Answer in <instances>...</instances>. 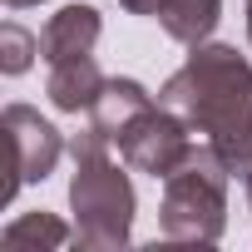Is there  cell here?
<instances>
[{"mask_svg": "<svg viewBox=\"0 0 252 252\" xmlns=\"http://www.w3.org/2000/svg\"><path fill=\"white\" fill-rule=\"evenodd\" d=\"M163 104L208 134L232 173H252V64L227 45H198L188 64L163 84Z\"/></svg>", "mask_w": 252, "mask_h": 252, "instance_id": "1", "label": "cell"}, {"mask_svg": "<svg viewBox=\"0 0 252 252\" xmlns=\"http://www.w3.org/2000/svg\"><path fill=\"white\" fill-rule=\"evenodd\" d=\"M74 183L69 203L79 218V242L84 247H119L134 227V188L124 178V168L109 158V139L99 129L74 134Z\"/></svg>", "mask_w": 252, "mask_h": 252, "instance_id": "2", "label": "cell"}, {"mask_svg": "<svg viewBox=\"0 0 252 252\" xmlns=\"http://www.w3.org/2000/svg\"><path fill=\"white\" fill-rule=\"evenodd\" d=\"M227 163L218 158L213 144H193V154L163 178V232L188 237V242H213L222 232V208H227Z\"/></svg>", "mask_w": 252, "mask_h": 252, "instance_id": "3", "label": "cell"}, {"mask_svg": "<svg viewBox=\"0 0 252 252\" xmlns=\"http://www.w3.org/2000/svg\"><path fill=\"white\" fill-rule=\"evenodd\" d=\"M114 139H119L124 163L139 168V173H154V178H168V173L193 154L188 124H183V119H173V109H168V104H163V109H158V104L139 109V114L124 124Z\"/></svg>", "mask_w": 252, "mask_h": 252, "instance_id": "4", "label": "cell"}, {"mask_svg": "<svg viewBox=\"0 0 252 252\" xmlns=\"http://www.w3.org/2000/svg\"><path fill=\"white\" fill-rule=\"evenodd\" d=\"M0 129H5V154H10V183H5V198H15L25 183L55 173L60 163V129L55 124H45L35 109L25 104H10L5 119H0Z\"/></svg>", "mask_w": 252, "mask_h": 252, "instance_id": "5", "label": "cell"}, {"mask_svg": "<svg viewBox=\"0 0 252 252\" xmlns=\"http://www.w3.org/2000/svg\"><path fill=\"white\" fill-rule=\"evenodd\" d=\"M94 45H99V10H94V5H64V10L50 15V25L40 30V60H45V64L94 55Z\"/></svg>", "mask_w": 252, "mask_h": 252, "instance_id": "6", "label": "cell"}, {"mask_svg": "<svg viewBox=\"0 0 252 252\" xmlns=\"http://www.w3.org/2000/svg\"><path fill=\"white\" fill-rule=\"evenodd\" d=\"M99 89H104V74H99L94 55H79V60H60V64H50V84H45V94H50L55 109H64V114H89L94 99H99Z\"/></svg>", "mask_w": 252, "mask_h": 252, "instance_id": "7", "label": "cell"}, {"mask_svg": "<svg viewBox=\"0 0 252 252\" xmlns=\"http://www.w3.org/2000/svg\"><path fill=\"white\" fill-rule=\"evenodd\" d=\"M149 104L154 99H149V89L139 79H104V89H99V99L89 109V129H99L104 139H114L124 124H129L139 109H149Z\"/></svg>", "mask_w": 252, "mask_h": 252, "instance_id": "8", "label": "cell"}, {"mask_svg": "<svg viewBox=\"0 0 252 252\" xmlns=\"http://www.w3.org/2000/svg\"><path fill=\"white\" fill-rule=\"evenodd\" d=\"M218 10H222V0H158V25L183 40V45H203L218 25Z\"/></svg>", "mask_w": 252, "mask_h": 252, "instance_id": "9", "label": "cell"}, {"mask_svg": "<svg viewBox=\"0 0 252 252\" xmlns=\"http://www.w3.org/2000/svg\"><path fill=\"white\" fill-rule=\"evenodd\" d=\"M0 242H5V247H25V242L64 247V242H69V227L55 222V218H45V213H30V218H20V222H10L5 232H0Z\"/></svg>", "mask_w": 252, "mask_h": 252, "instance_id": "10", "label": "cell"}, {"mask_svg": "<svg viewBox=\"0 0 252 252\" xmlns=\"http://www.w3.org/2000/svg\"><path fill=\"white\" fill-rule=\"evenodd\" d=\"M0 50H5L0 69H5V74H20V69H30V50H40V40L25 35L20 25H5V30H0Z\"/></svg>", "mask_w": 252, "mask_h": 252, "instance_id": "11", "label": "cell"}, {"mask_svg": "<svg viewBox=\"0 0 252 252\" xmlns=\"http://www.w3.org/2000/svg\"><path fill=\"white\" fill-rule=\"evenodd\" d=\"M124 10H134V15H154L158 10V0H119Z\"/></svg>", "mask_w": 252, "mask_h": 252, "instance_id": "12", "label": "cell"}, {"mask_svg": "<svg viewBox=\"0 0 252 252\" xmlns=\"http://www.w3.org/2000/svg\"><path fill=\"white\" fill-rule=\"evenodd\" d=\"M5 5L10 10H25V5H40V0H5Z\"/></svg>", "mask_w": 252, "mask_h": 252, "instance_id": "13", "label": "cell"}, {"mask_svg": "<svg viewBox=\"0 0 252 252\" xmlns=\"http://www.w3.org/2000/svg\"><path fill=\"white\" fill-rule=\"evenodd\" d=\"M247 40H252V0H247Z\"/></svg>", "mask_w": 252, "mask_h": 252, "instance_id": "14", "label": "cell"}, {"mask_svg": "<svg viewBox=\"0 0 252 252\" xmlns=\"http://www.w3.org/2000/svg\"><path fill=\"white\" fill-rule=\"evenodd\" d=\"M247 198H252V173H247Z\"/></svg>", "mask_w": 252, "mask_h": 252, "instance_id": "15", "label": "cell"}]
</instances>
